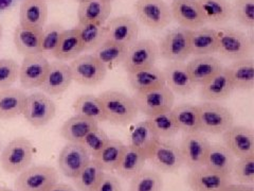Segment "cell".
Instances as JSON below:
<instances>
[{"label": "cell", "instance_id": "cell-1", "mask_svg": "<svg viewBox=\"0 0 254 191\" xmlns=\"http://www.w3.org/2000/svg\"><path fill=\"white\" fill-rule=\"evenodd\" d=\"M99 98L104 108L106 121L116 125H127L138 116L137 108L132 97L119 91H106Z\"/></svg>", "mask_w": 254, "mask_h": 191}, {"label": "cell", "instance_id": "cell-2", "mask_svg": "<svg viewBox=\"0 0 254 191\" xmlns=\"http://www.w3.org/2000/svg\"><path fill=\"white\" fill-rule=\"evenodd\" d=\"M34 155L32 142L25 137L11 140L0 153V165L10 174H19L30 167Z\"/></svg>", "mask_w": 254, "mask_h": 191}, {"label": "cell", "instance_id": "cell-3", "mask_svg": "<svg viewBox=\"0 0 254 191\" xmlns=\"http://www.w3.org/2000/svg\"><path fill=\"white\" fill-rule=\"evenodd\" d=\"M201 133L219 135L231 127L234 118L231 111L218 102L204 101L197 105Z\"/></svg>", "mask_w": 254, "mask_h": 191}, {"label": "cell", "instance_id": "cell-4", "mask_svg": "<svg viewBox=\"0 0 254 191\" xmlns=\"http://www.w3.org/2000/svg\"><path fill=\"white\" fill-rule=\"evenodd\" d=\"M59 183V172L51 166L28 167L15 180V191H48Z\"/></svg>", "mask_w": 254, "mask_h": 191}, {"label": "cell", "instance_id": "cell-5", "mask_svg": "<svg viewBox=\"0 0 254 191\" xmlns=\"http://www.w3.org/2000/svg\"><path fill=\"white\" fill-rule=\"evenodd\" d=\"M132 99L139 113L149 118L172 110L175 103V95L168 86L164 85L148 92L134 93Z\"/></svg>", "mask_w": 254, "mask_h": 191}, {"label": "cell", "instance_id": "cell-6", "mask_svg": "<svg viewBox=\"0 0 254 191\" xmlns=\"http://www.w3.org/2000/svg\"><path fill=\"white\" fill-rule=\"evenodd\" d=\"M73 81L84 86H94L102 83L108 68L93 54H81L69 64Z\"/></svg>", "mask_w": 254, "mask_h": 191}, {"label": "cell", "instance_id": "cell-7", "mask_svg": "<svg viewBox=\"0 0 254 191\" xmlns=\"http://www.w3.org/2000/svg\"><path fill=\"white\" fill-rule=\"evenodd\" d=\"M137 18L152 30H161L172 22L171 7L164 0H137L134 3Z\"/></svg>", "mask_w": 254, "mask_h": 191}, {"label": "cell", "instance_id": "cell-8", "mask_svg": "<svg viewBox=\"0 0 254 191\" xmlns=\"http://www.w3.org/2000/svg\"><path fill=\"white\" fill-rule=\"evenodd\" d=\"M190 30L175 28L164 34L158 44L159 57L169 62H185L190 55Z\"/></svg>", "mask_w": 254, "mask_h": 191}, {"label": "cell", "instance_id": "cell-9", "mask_svg": "<svg viewBox=\"0 0 254 191\" xmlns=\"http://www.w3.org/2000/svg\"><path fill=\"white\" fill-rule=\"evenodd\" d=\"M159 58L158 44L153 39H138L128 47L122 63L126 73H133L140 69L155 66Z\"/></svg>", "mask_w": 254, "mask_h": 191}, {"label": "cell", "instance_id": "cell-10", "mask_svg": "<svg viewBox=\"0 0 254 191\" xmlns=\"http://www.w3.org/2000/svg\"><path fill=\"white\" fill-rule=\"evenodd\" d=\"M217 36V53L222 57L233 61L249 58L252 45L244 32L235 29H219Z\"/></svg>", "mask_w": 254, "mask_h": 191}, {"label": "cell", "instance_id": "cell-11", "mask_svg": "<svg viewBox=\"0 0 254 191\" xmlns=\"http://www.w3.org/2000/svg\"><path fill=\"white\" fill-rule=\"evenodd\" d=\"M57 113V105L53 100L43 92H36L27 96L22 116L35 127L49 123Z\"/></svg>", "mask_w": 254, "mask_h": 191}, {"label": "cell", "instance_id": "cell-12", "mask_svg": "<svg viewBox=\"0 0 254 191\" xmlns=\"http://www.w3.org/2000/svg\"><path fill=\"white\" fill-rule=\"evenodd\" d=\"M50 62L43 53L27 55L19 66V81L25 90L39 89L49 70Z\"/></svg>", "mask_w": 254, "mask_h": 191}, {"label": "cell", "instance_id": "cell-13", "mask_svg": "<svg viewBox=\"0 0 254 191\" xmlns=\"http://www.w3.org/2000/svg\"><path fill=\"white\" fill-rule=\"evenodd\" d=\"M224 146L236 158L254 156V133L247 125H232L221 134Z\"/></svg>", "mask_w": 254, "mask_h": 191}, {"label": "cell", "instance_id": "cell-14", "mask_svg": "<svg viewBox=\"0 0 254 191\" xmlns=\"http://www.w3.org/2000/svg\"><path fill=\"white\" fill-rule=\"evenodd\" d=\"M210 141L201 132L185 134L181 140L180 152L184 165L190 170L203 167Z\"/></svg>", "mask_w": 254, "mask_h": 191}, {"label": "cell", "instance_id": "cell-15", "mask_svg": "<svg viewBox=\"0 0 254 191\" xmlns=\"http://www.w3.org/2000/svg\"><path fill=\"white\" fill-rule=\"evenodd\" d=\"M147 161L152 163L158 171L163 173H173L184 166L180 148L168 139L158 141Z\"/></svg>", "mask_w": 254, "mask_h": 191}, {"label": "cell", "instance_id": "cell-16", "mask_svg": "<svg viewBox=\"0 0 254 191\" xmlns=\"http://www.w3.org/2000/svg\"><path fill=\"white\" fill-rule=\"evenodd\" d=\"M90 155L81 143L68 142L61 150L58 157V166L66 178L73 180L90 162Z\"/></svg>", "mask_w": 254, "mask_h": 191}, {"label": "cell", "instance_id": "cell-17", "mask_svg": "<svg viewBox=\"0 0 254 191\" xmlns=\"http://www.w3.org/2000/svg\"><path fill=\"white\" fill-rule=\"evenodd\" d=\"M139 26L137 20L129 15H121L105 23V39L131 46L138 41Z\"/></svg>", "mask_w": 254, "mask_h": 191}, {"label": "cell", "instance_id": "cell-18", "mask_svg": "<svg viewBox=\"0 0 254 191\" xmlns=\"http://www.w3.org/2000/svg\"><path fill=\"white\" fill-rule=\"evenodd\" d=\"M170 7L172 18L181 28L195 30L206 25L197 0H173Z\"/></svg>", "mask_w": 254, "mask_h": 191}, {"label": "cell", "instance_id": "cell-19", "mask_svg": "<svg viewBox=\"0 0 254 191\" xmlns=\"http://www.w3.org/2000/svg\"><path fill=\"white\" fill-rule=\"evenodd\" d=\"M72 81L70 66L65 62L57 60L50 62L49 70L39 89L48 96H58L65 93Z\"/></svg>", "mask_w": 254, "mask_h": 191}, {"label": "cell", "instance_id": "cell-20", "mask_svg": "<svg viewBox=\"0 0 254 191\" xmlns=\"http://www.w3.org/2000/svg\"><path fill=\"white\" fill-rule=\"evenodd\" d=\"M162 71L165 85L174 95L187 96L196 90L197 85L190 79L185 62H170Z\"/></svg>", "mask_w": 254, "mask_h": 191}, {"label": "cell", "instance_id": "cell-21", "mask_svg": "<svg viewBox=\"0 0 254 191\" xmlns=\"http://www.w3.org/2000/svg\"><path fill=\"white\" fill-rule=\"evenodd\" d=\"M230 177H225L205 167H200L189 172L187 184L192 191H222L230 184Z\"/></svg>", "mask_w": 254, "mask_h": 191}, {"label": "cell", "instance_id": "cell-22", "mask_svg": "<svg viewBox=\"0 0 254 191\" xmlns=\"http://www.w3.org/2000/svg\"><path fill=\"white\" fill-rule=\"evenodd\" d=\"M187 68L193 82L197 86H200L218 74L224 66L213 55H197L187 63Z\"/></svg>", "mask_w": 254, "mask_h": 191}, {"label": "cell", "instance_id": "cell-23", "mask_svg": "<svg viewBox=\"0 0 254 191\" xmlns=\"http://www.w3.org/2000/svg\"><path fill=\"white\" fill-rule=\"evenodd\" d=\"M48 19L46 0H23L19 9V26L43 29Z\"/></svg>", "mask_w": 254, "mask_h": 191}, {"label": "cell", "instance_id": "cell-24", "mask_svg": "<svg viewBox=\"0 0 254 191\" xmlns=\"http://www.w3.org/2000/svg\"><path fill=\"white\" fill-rule=\"evenodd\" d=\"M113 10L108 0H85L77 7L78 23L105 25Z\"/></svg>", "mask_w": 254, "mask_h": 191}, {"label": "cell", "instance_id": "cell-25", "mask_svg": "<svg viewBox=\"0 0 254 191\" xmlns=\"http://www.w3.org/2000/svg\"><path fill=\"white\" fill-rule=\"evenodd\" d=\"M235 157L220 143H210L203 167L225 177L231 178Z\"/></svg>", "mask_w": 254, "mask_h": 191}, {"label": "cell", "instance_id": "cell-26", "mask_svg": "<svg viewBox=\"0 0 254 191\" xmlns=\"http://www.w3.org/2000/svg\"><path fill=\"white\" fill-rule=\"evenodd\" d=\"M233 91L231 81L228 77L225 67L209 81L200 85V97L204 101L219 102L230 97Z\"/></svg>", "mask_w": 254, "mask_h": 191}, {"label": "cell", "instance_id": "cell-27", "mask_svg": "<svg viewBox=\"0 0 254 191\" xmlns=\"http://www.w3.org/2000/svg\"><path fill=\"white\" fill-rule=\"evenodd\" d=\"M233 90L249 91L254 86V63L251 58L234 61L225 67Z\"/></svg>", "mask_w": 254, "mask_h": 191}, {"label": "cell", "instance_id": "cell-28", "mask_svg": "<svg viewBox=\"0 0 254 191\" xmlns=\"http://www.w3.org/2000/svg\"><path fill=\"white\" fill-rule=\"evenodd\" d=\"M127 79L134 93H144L165 85L163 71L155 66L128 73Z\"/></svg>", "mask_w": 254, "mask_h": 191}, {"label": "cell", "instance_id": "cell-29", "mask_svg": "<svg viewBox=\"0 0 254 191\" xmlns=\"http://www.w3.org/2000/svg\"><path fill=\"white\" fill-rule=\"evenodd\" d=\"M160 138L158 137L148 120L141 121L133 126L129 136V146L146 157L152 154Z\"/></svg>", "mask_w": 254, "mask_h": 191}, {"label": "cell", "instance_id": "cell-30", "mask_svg": "<svg viewBox=\"0 0 254 191\" xmlns=\"http://www.w3.org/2000/svg\"><path fill=\"white\" fill-rule=\"evenodd\" d=\"M190 55H212L217 52V30L212 28H199L190 30Z\"/></svg>", "mask_w": 254, "mask_h": 191}, {"label": "cell", "instance_id": "cell-31", "mask_svg": "<svg viewBox=\"0 0 254 191\" xmlns=\"http://www.w3.org/2000/svg\"><path fill=\"white\" fill-rule=\"evenodd\" d=\"M83 52L84 47L77 29H65L61 35L57 48L52 53V57L58 61L66 62L74 60Z\"/></svg>", "mask_w": 254, "mask_h": 191}, {"label": "cell", "instance_id": "cell-32", "mask_svg": "<svg viewBox=\"0 0 254 191\" xmlns=\"http://www.w3.org/2000/svg\"><path fill=\"white\" fill-rule=\"evenodd\" d=\"M27 96L25 91L13 87L0 91V119L6 120L22 115Z\"/></svg>", "mask_w": 254, "mask_h": 191}, {"label": "cell", "instance_id": "cell-33", "mask_svg": "<svg viewBox=\"0 0 254 191\" xmlns=\"http://www.w3.org/2000/svg\"><path fill=\"white\" fill-rule=\"evenodd\" d=\"M42 34L43 29L18 26L14 32V44L16 49L23 57L42 53Z\"/></svg>", "mask_w": 254, "mask_h": 191}, {"label": "cell", "instance_id": "cell-34", "mask_svg": "<svg viewBox=\"0 0 254 191\" xmlns=\"http://www.w3.org/2000/svg\"><path fill=\"white\" fill-rule=\"evenodd\" d=\"M98 126L99 123L91 120V119L74 115L64 122L61 127V135L68 142L81 143L86 137V135Z\"/></svg>", "mask_w": 254, "mask_h": 191}, {"label": "cell", "instance_id": "cell-35", "mask_svg": "<svg viewBox=\"0 0 254 191\" xmlns=\"http://www.w3.org/2000/svg\"><path fill=\"white\" fill-rule=\"evenodd\" d=\"M206 23L221 25L232 17V5L228 0H197Z\"/></svg>", "mask_w": 254, "mask_h": 191}, {"label": "cell", "instance_id": "cell-36", "mask_svg": "<svg viewBox=\"0 0 254 191\" xmlns=\"http://www.w3.org/2000/svg\"><path fill=\"white\" fill-rule=\"evenodd\" d=\"M172 115L177 123L179 131L185 134L200 132L199 113L197 105L182 103L172 108Z\"/></svg>", "mask_w": 254, "mask_h": 191}, {"label": "cell", "instance_id": "cell-37", "mask_svg": "<svg viewBox=\"0 0 254 191\" xmlns=\"http://www.w3.org/2000/svg\"><path fill=\"white\" fill-rule=\"evenodd\" d=\"M73 109L75 115L91 119L98 123L106 121L104 108L99 96L89 94L78 96L73 103Z\"/></svg>", "mask_w": 254, "mask_h": 191}, {"label": "cell", "instance_id": "cell-38", "mask_svg": "<svg viewBox=\"0 0 254 191\" xmlns=\"http://www.w3.org/2000/svg\"><path fill=\"white\" fill-rule=\"evenodd\" d=\"M146 161L147 159L144 155L128 145L125 147L124 153L121 157L120 163L118 165L116 172L122 179L131 180L134 175L144 169Z\"/></svg>", "mask_w": 254, "mask_h": 191}, {"label": "cell", "instance_id": "cell-39", "mask_svg": "<svg viewBox=\"0 0 254 191\" xmlns=\"http://www.w3.org/2000/svg\"><path fill=\"white\" fill-rule=\"evenodd\" d=\"M127 50H128V47L105 39L101 45L95 48L92 54L107 68H109L122 64Z\"/></svg>", "mask_w": 254, "mask_h": 191}, {"label": "cell", "instance_id": "cell-40", "mask_svg": "<svg viewBox=\"0 0 254 191\" xmlns=\"http://www.w3.org/2000/svg\"><path fill=\"white\" fill-rule=\"evenodd\" d=\"M105 171L95 159L91 158L85 168L73 179L76 191H95L102 181Z\"/></svg>", "mask_w": 254, "mask_h": 191}, {"label": "cell", "instance_id": "cell-41", "mask_svg": "<svg viewBox=\"0 0 254 191\" xmlns=\"http://www.w3.org/2000/svg\"><path fill=\"white\" fill-rule=\"evenodd\" d=\"M125 147L126 145H124L121 140L109 139L104 149L93 159L98 162V164L105 172L116 171L124 153Z\"/></svg>", "mask_w": 254, "mask_h": 191}, {"label": "cell", "instance_id": "cell-42", "mask_svg": "<svg viewBox=\"0 0 254 191\" xmlns=\"http://www.w3.org/2000/svg\"><path fill=\"white\" fill-rule=\"evenodd\" d=\"M84 47V51L94 50L105 41V25L99 23H78L75 27Z\"/></svg>", "mask_w": 254, "mask_h": 191}, {"label": "cell", "instance_id": "cell-43", "mask_svg": "<svg viewBox=\"0 0 254 191\" xmlns=\"http://www.w3.org/2000/svg\"><path fill=\"white\" fill-rule=\"evenodd\" d=\"M163 180L154 170H141L130 181L129 191H162Z\"/></svg>", "mask_w": 254, "mask_h": 191}, {"label": "cell", "instance_id": "cell-44", "mask_svg": "<svg viewBox=\"0 0 254 191\" xmlns=\"http://www.w3.org/2000/svg\"><path fill=\"white\" fill-rule=\"evenodd\" d=\"M147 120L152 124L153 129L160 139L172 138L178 134V132H180L171 110L149 117Z\"/></svg>", "mask_w": 254, "mask_h": 191}, {"label": "cell", "instance_id": "cell-45", "mask_svg": "<svg viewBox=\"0 0 254 191\" xmlns=\"http://www.w3.org/2000/svg\"><path fill=\"white\" fill-rule=\"evenodd\" d=\"M109 139L106 132L98 126L86 135L81 145L85 148L91 158H95L107 145Z\"/></svg>", "mask_w": 254, "mask_h": 191}, {"label": "cell", "instance_id": "cell-46", "mask_svg": "<svg viewBox=\"0 0 254 191\" xmlns=\"http://www.w3.org/2000/svg\"><path fill=\"white\" fill-rule=\"evenodd\" d=\"M231 175L238 184L254 185V156L237 158L234 162Z\"/></svg>", "mask_w": 254, "mask_h": 191}, {"label": "cell", "instance_id": "cell-47", "mask_svg": "<svg viewBox=\"0 0 254 191\" xmlns=\"http://www.w3.org/2000/svg\"><path fill=\"white\" fill-rule=\"evenodd\" d=\"M64 27L60 23L53 22L43 28V34H42V43H41V49L44 55L49 54L52 55L55 48H57L61 35L64 32Z\"/></svg>", "mask_w": 254, "mask_h": 191}, {"label": "cell", "instance_id": "cell-48", "mask_svg": "<svg viewBox=\"0 0 254 191\" xmlns=\"http://www.w3.org/2000/svg\"><path fill=\"white\" fill-rule=\"evenodd\" d=\"M232 15L241 25L252 29L254 27V0H235L232 5Z\"/></svg>", "mask_w": 254, "mask_h": 191}, {"label": "cell", "instance_id": "cell-49", "mask_svg": "<svg viewBox=\"0 0 254 191\" xmlns=\"http://www.w3.org/2000/svg\"><path fill=\"white\" fill-rule=\"evenodd\" d=\"M19 77V65L12 59H0V91L9 89Z\"/></svg>", "mask_w": 254, "mask_h": 191}, {"label": "cell", "instance_id": "cell-50", "mask_svg": "<svg viewBox=\"0 0 254 191\" xmlns=\"http://www.w3.org/2000/svg\"><path fill=\"white\" fill-rule=\"evenodd\" d=\"M95 191H123L121 182L115 175L104 173L102 181Z\"/></svg>", "mask_w": 254, "mask_h": 191}, {"label": "cell", "instance_id": "cell-51", "mask_svg": "<svg viewBox=\"0 0 254 191\" xmlns=\"http://www.w3.org/2000/svg\"><path fill=\"white\" fill-rule=\"evenodd\" d=\"M222 191H254L253 185H245V184H228Z\"/></svg>", "mask_w": 254, "mask_h": 191}, {"label": "cell", "instance_id": "cell-52", "mask_svg": "<svg viewBox=\"0 0 254 191\" xmlns=\"http://www.w3.org/2000/svg\"><path fill=\"white\" fill-rule=\"evenodd\" d=\"M48 191H76V190L71 185L64 184V183H57V184L52 186Z\"/></svg>", "mask_w": 254, "mask_h": 191}, {"label": "cell", "instance_id": "cell-53", "mask_svg": "<svg viewBox=\"0 0 254 191\" xmlns=\"http://www.w3.org/2000/svg\"><path fill=\"white\" fill-rule=\"evenodd\" d=\"M0 191H15V189H12L7 186H0Z\"/></svg>", "mask_w": 254, "mask_h": 191}, {"label": "cell", "instance_id": "cell-54", "mask_svg": "<svg viewBox=\"0 0 254 191\" xmlns=\"http://www.w3.org/2000/svg\"><path fill=\"white\" fill-rule=\"evenodd\" d=\"M2 33H3V28H2V25H1V23H0V41H1Z\"/></svg>", "mask_w": 254, "mask_h": 191}, {"label": "cell", "instance_id": "cell-55", "mask_svg": "<svg viewBox=\"0 0 254 191\" xmlns=\"http://www.w3.org/2000/svg\"><path fill=\"white\" fill-rule=\"evenodd\" d=\"M75 1H76V2H78V3H81V2H84L85 0H75Z\"/></svg>", "mask_w": 254, "mask_h": 191}, {"label": "cell", "instance_id": "cell-56", "mask_svg": "<svg viewBox=\"0 0 254 191\" xmlns=\"http://www.w3.org/2000/svg\"><path fill=\"white\" fill-rule=\"evenodd\" d=\"M0 151H1V142H0Z\"/></svg>", "mask_w": 254, "mask_h": 191}, {"label": "cell", "instance_id": "cell-57", "mask_svg": "<svg viewBox=\"0 0 254 191\" xmlns=\"http://www.w3.org/2000/svg\"><path fill=\"white\" fill-rule=\"evenodd\" d=\"M108 1H110V2H111V1H114V0H108Z\"/></svg>", "mask_w": 254, "mask_h": 191}]
</instances>
